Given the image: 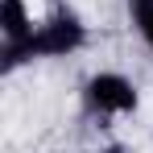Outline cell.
Returning a JSON list of instances; mask_svg holds the SVG:
<instances>
[{
    "instance_id": "6da1fadb",
    "label": "cell",
    "mask_w": 153,
    "mask_h": 153,
    "mask_svg": "<svg viewBox=\"0 0 153 153\" xmlns=\"http://www.w3.org/2000/svg\"><path fill=\"white\" fill-rule=\"evenodd\" d=\"M87 46V25L79 21L75 13H54V17H42L29 37L21 42H4V71L13 75L21 62H33V58H66Z\"/></svg>"
},
{
    "instance_id": "7a4b0ae2",
    "label": "cell",
    "mask_w": 153,
    "mask_h": 153,
    "mask_svg": "<svg viewBox=\"0 0 153 153\" xmlns=\"http://www.w3.org/2000/svg\"><path fill=\"white\" fill-rule=\"evenodd\" d=\"M83 100L87 108L95 112V116H128V112H137V83L120 71H100V75L87 79V87H83Z\"/></svg>"
},
{
    "instance_id": "3957f363",
    "label": "cell",
    "mask_w": 153,
    "mask_h": 153,
    "mask_svg": "<svg viewBox=\"0 0 153 153\" xmlns=\"http://www.w3.org/2000/svg\"><path fill=\"white\" fill-rule=\"evenodd\" d=\"M132 21H137L141 42L153 50V0H132Z\"/></svg>"
},
{
    "instance_id": "277c9868",
    "label": "cell",
    "mask_w": 153,
    "mask_h": 153,
    "mask_svg": "<svg viewBox=\"0 0 153 153\" xmlns=\"http://www.w3.org/2000/svg\"><path fill=\"white\" fill-rule=\"evenodd\" d=\"M108 153H124V149H108Z\"/></svg>"
}]
</instances>
